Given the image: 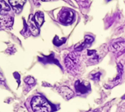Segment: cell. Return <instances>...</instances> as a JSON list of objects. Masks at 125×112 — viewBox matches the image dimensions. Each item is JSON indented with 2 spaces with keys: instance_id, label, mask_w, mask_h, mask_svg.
Wrapping results in <instances>:
<instances>
[{
  "instance_id": "12",
  "label": "cell",
  "mask_w": 125,
  "mask_h": 112,
  "mask_svg": "<svg viewBox=\"0 0 125 112\" xmlns=\"http://www.w3.org/2000/svg\"><path fill=\"white\" fill-rule=\"evenodd\" d=\"M24 82H25L27 85H34V84L35 80H34V79L32 77H26V78H25Z\"/></svg>"
},
{
  "instance_id": "9",
  "label": "cell",
  "mask_w": 125,
  "mask_h": 112,
  "mask_svg": "<svg viewBox=\"0 0 125 112\" xmlns=\"http://www.w3.org/2000/svg\"><path fill=\"white\" fill-rule=\"evenodd\" d=\"M65 64L68 67V69H73L75 64V57L74 54H70L65 60Z\"/></svg>"
},
{
  "instance_id": "7",
  "label": "cell",
  "mask_w": 125,
  "mask_h": 112,
  "mask_svg": "<svg viewBox=\"0 0 125 112\" xmlns=\"http://www.w3.org/2000/svg\"><path fill=\"white\" fill-rule=\"evenodd\" d=\"M59 93L63 97H64L67 99H70L73 96V92L68 87L66 86L62 87L59 89Z\"/></svg>"
},
{
  "instance_id": "17",
  "label": "cell",
  "mask_w": 125,
  "mask_h": 112,
  "mask_svg": "<svg viewBox=\"0 0 125 112\" xmlns=\"http://www.w3.org/2000/svg\"><path fill=\"white\" fill-rule=\"evenodd\" d=\"M99 112L98 111H96V112Z\"/></svg>"
},
{
  "instance_id": "1",
  "label": "cell",
  "mask_w": 125,
  "mask_h": 112,
  "mask_svg": "<svg viewBox=\"0 0 125 112\" xmlns=\"http://www.w3.org/2000/svg\"><path fill=\"white\" fill-rule=\"evenodd\" d=\"M31 106L34 112H49L50 106L46 100L40 95L34 96L31 101Z\"/></svg>"
},
{
  "instance_id": "16",
  "label": "cell",
  "mask_w": 125,
  "mask_h": 112,
  "mask_svg": "<svg viewBox=\"0 0 125 112\" xmlns=\"http://www.w3.org/2000/svg\"><path fill=\"white\" fill-rule=\"evenodd\" d=\"M42 1H51V0H42Z\"/></svg>"
},
{
  "instance_id": "11",
  "label": "cell",
  "mask_w": 125,
  "mask_h": 112,
  "mask_svg": "<svg viewBox=\"0 0 125 112\" xmlns=\"http://www.w3.org/2000/svg\"><path fill=\"white\" fill-rule=\"evenodd\" d=\"M125 47V42H118L116 44H114L113 45V47L115 49L116 51L121 50Z\"/></svg>"
},
{
  "instance_id": "13",
  "label": "cell",
  "mask_w": 125,
  "mask_h": 112,
  "mask_svg": "<svg viewBox=\"0 0 125 112\" xmlns=\"http://www.w3.org/2000/svg\"><path fill=\"white\" fill-rule=\"evenodd\" d=\"M65 39L64 38L62 40H60L59 38H57V36H56V38L54 39L53 40V43L56 45V46H59V45H62V44H64L65 42Z\"/></svg>"
},
{
  "instance_id": "10",
  "label": "cell",
  "mask_w": 125,
  "mask_h": 112,
  "mask_svg": "<svg viewBox=\"0 0 125 112\" xmlns=\"http://www.w3.org/2000/svg\"><path fill=\"white\" fill-rule=\"evenodd\" d=\"M10 10V7L4 0H0V14H5L7 12H9Z\"/></svg>"
},
{
  "instance_id": "6",
  "label": "cell",
  "mask_w": 125,
  "mask_h": 112,
  "mask_svg": "<svg viewBox=\"0 0 125 112\" xmlns=\"http://www.w3.org/2000/svg\"><path fill=\"white\" fill-rule=\"evenodd\" d=\"M94 41V39L93 37L90 36H85V40L84 42L81 44H78L75 47V50H82L83 48L86 47L87 46H89L92 42Z\"/></svg>"
},
{
  "instance_id": "14",
  "label": "cell",
  "mask_w": 125,
  "mask_h": 112,
  "mask_svg": "<svg viewBox=\"0 0 125 112\" xmlns=\"http://www.w3.org/2000/svg\"><path fill=\"white\" fill-rule=\"evenodd\" d=\"M100 73H97V75H96V74H94V75H93V76H92V79H94V80L97 79L98 80V79H100Z\"/></svg>"
},
{
  "instance_id": "4",
  "label": "cell",
  "mask_w": 125,
  "mask_h": 112,
  "mask_svg": "<svg viewBox=\"0 0 125 112\" xmlns=\"http://www.w3.org/2000/svg\"><path fill=\"white\" fill-rule=\"evenodd\" d=\"M75 90L78 93H80L81 94H84L86 93L89 91L90 90V87L88 85H86L84 83H83L82 82H81L80 80H78L75 82Z\"/></svg>"
},
{
  "instance_id": "15",
  "label": "cell",
  "mask_w": 125,
  "mask_h": 112,
  "mask_svg": "<svg viewBox=\"0 0 125 112\" xmlns=\"http://www.w3.org/2000/svg\"><path fill=\"white\" fill-rule=\"evenodd\" d=\"M4 75L1 74V72L0 71V81H4Z\"/></svg>"
},
{
  "instance_id": "2",
  "label": "cell",
  "mask_w": 125,
  "mask_h": 112,
  "mask_svg": "<svg viewBox=\"0 0 125 112\" xmlns=\"http://www.w3.org/2000/svg\"><path fill=\"white\" fill-rule=\"evenodd\" d=\"M73 17H74V14L73 11H71L70 9H64L60 12L59 20L62 23L69 24L73 22Z\"/></svg>"
},
{
  "instance_id": "8",
  "label": "cell",
  "mask_w": 125,
  "mask_h": 112,
  "mask_svg": "<svg viewBox=\"0 0 125 112\" xmlns=\"http://www.w3.org/2000/svg\"><path fill=\"white\" fill-rule=\"evenodd\" d=\"M34 21L36 22L37 25L40 27L42 23H44V14L43 12H40V11H38L35 13V15H34Z\"/></svg>"
},
{
  "instance_id": "5",
  "label": "cell",
  "mask_w": 125,
  "mask_h": 112,
  "mask_svg": "<svg viewBox=\"0 0 125 112\" xmlns=\"http://www.w3.org/2000/svg\"><path fill=\"white\" fill-rule=\"evenodd\" d=\"M11 6L15 9L16 12H20L23 4L26 2V0H9Z\"/></svg>"
},
{
  "instance_id": "3",
  "label": "cell",
  "mask_w": 125,
  "mask_h": 112,
  "mask_svg": "<svg viewBox=\"0 0 125 112\" xmlns=\"http://www.w3.org/2000/svg\"><path fill=\"white\" fill-rule=\"evenodd\" d=\"M29 26V29L31 31V33L32 34V35L34 36H37L40 34V28L39 26L37 25L36 22L34 21V15H31L29 17V22H28Z\"/></svg>"
}]
</instances>
